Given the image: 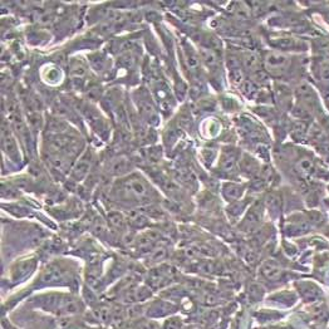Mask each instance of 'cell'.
Returning a JSON list of instances; mask_svg holds the SVG:
<instances>
[{
    "instance_id": "ba28073f",
    "label": "cell",
    "mask_w": 329,
    "mask_h": 329,
    "mask_svg": "<svg viewBox=\"0 0 329 329\" xmlns=\"http://www.w3.org/2000/svg\"><path fill=\"white\" fill-rule=\"evenodd\" d=\"M239 167H240L241 172H244L247 176H255L260 171V164H259L258 160L249 156L247 153L241 156L240 161H239Z\"/></svg>"
},
{
    "instance_id": "4fadbf2b",
    "label": "cell",
    "mask_w": 329,
    "mask_h": 329,
    "mask_svg": "<svg viewBox=\"0 0 329 329\" xmlns=\"http://www.w3.org/2000/svg\"><path fill=\"white\" fill-rule=\"evenodd\" d=\"M69 72H71V77L73 78V81H81L87 74V64L84 60L80 59V58H73L69 64Z\"/></svg>"
},
{
    "instance_id": "603a6c76",
    "label": "cell",
    "mask_w": 329,
    "mask_h": 329,
    "mask_svg": "<svg viewBox=\"0 0 329 329\" xmlns=\"http://www.w3.org/2000/svg\"><path fill=\"white\" fill-rule=\"evenodd\" d=\"M130 168V162H127L126 159H117L114 160L111 166V171L116 175H122L126 173V170Z\"/></svg>"
},
{
    "instance_id": "ffe728a7",
    "label": "cell",
    "mask_w": 329,
    "mask_h": 329,
    "mask_svg": "<svg viewBox=\"0 0 329 329\" xmlns=\"http://www.w3.org/2000/svg\"><path fill=\"white\" fill-rule=\"evenodd\" d=\"M247 205V201H241V200L231 202V205L227 207V215H229L230 218H234V219L239 218L241 214L244 213Z\"/></svg>"
},
{
    "instance_id": "6da1fadb",
    "label": "cell",
    "mask_w": 329,
    "mask_h": 329,
    "mask_svg": "<svg viewBox=\"0 0 329 329\" xmlns=\"http://www.w3.org/2000/svg\"><path fill=\"white\" fill-rule=\"evenodd\" d=\"M114 191L119 199L136 204H147L155 196V191L138 175H130L126 179L119 180Z\"/></svg>"
},
{
    "instance_id": "7a4b0ae2",
    "label": "cell",
    "mask_w": 329,
    "mask_h": 329,
    "mask_svg": "<svg viewBox=\"0 0 329 329\" xmlns=\"http://www.w3.org/2000/svg\"><path fill=\"white\" fill-rule=\"evenodd\" d=\"M290 64L289 55L279 51H270L265 53L264 67L265 72L272 76L280 77L288 71Z\"/></svg>"
},
{
    "instance_id": "277c9868",
    "label": "cell",
    "mask_w": 329,
    "mask_h": 329,
    "mask_svg": "<svg viewBox=\"0 0 329 329\" xmlns=\"http://www.w3.org/2000/svg\"><path fill=\"white\" fill-rule=\"evenodd\" d=\"M260 220H261V207L259 206V205H254V206L247 211V216H245V219L243 220V222H241L240 227L244 230V231H247V233H249V231H254V230L259 226V224H260Z\"/></svg>"
},
{
    "instance_id": "484cf974",
    "label": "cell",
    "mask_w": 329,
    "mask_h": 329,
    "mask_svg": "<svg viewBox=\"0 0 329 329\" xmlns=\"http://www.w3.org/2000/svg\"><path fill=\"white\" fill-rule=\"evenodd\" d=\"M319 74L323 82H329V64H322L319 67Z\"/></svg>"
},
{
    "instance_id": "7402d4cb",
    "label": "cell",
    "mask_w": 329,
    "mask_h": 329,
    "mask_svg": "<svg viewBox=\"0 0 329 329\" xmlns=\"http://www.w3.org/2000/svg\"><path fill=\"white\" fill-rule=\"evenodd\" d=\"M267 205H268V209H269L270 215L272 216L279 215V211H280V199H279L278 196L272 193V195L268 197Z\"/></svg>"
},
{
    "instance_id": "d6986e66",
    "label": "cell",
    "mask_w": 329,
    "mask_h": 329,
    "mask_svg": "<svg viewBox=\"0 0 329 329\" xmlns=\"http://www.w3.org/2000/svg\"><path fill=\"white\" fill-rule=\"evenodd\" d=\"M308 135V126L305 121H297L292 127V136L297 141H303Z\"/></svg>"
},
{
    "instance_id": "9c48e42d",
    "label": "cell",
    "mask_w": 329,
    "mask_h": 329,
    "mask_svg": "<svg viewBox=\"0 0 329 329\" xmlns=\"http://www.w3.org/2000/svg\"><path fill=\"white\" fill-rule=\"evenodd\" d=\"M243 193H244V186L243 185L235 184V182H225L222 185V195L227 201H238L241 199Z\"/></svg>"
},
{
    "instance_id": "9a60e30c",
    "label": "cell",
    "mask_w": 329,
    "mask_h": 329,
    "mask_svg": "<svg viewBox=\"0 0 329 329\" xmlns=\"http://www.w3.org/2000/svg\"><path fill=\"white\" fill-rule=\"evenodd\" d=\"M272 44L275 47L276 49H280V51H294V49L301 48V42L294 38H288V37H281L276 38V39L272 40Z\"/></svg>"
},
{
    "instance_id": "8fae6325",
    "label": "cell",
    "mask_w": 329,
    "mask_h": 329,
    "mask_svg": "<svg viewBox=\"0 0 329 329\" xmlns=\"http://www.w3.org/2000/svg\"><path fill=\"white\" fill-rule=\"evenodd\" d=\"M1 143H3L4 152L8 153L9 157H14L18 155V146L14 137L12 136V132L9 128L3 127V137H1Z\"/></svg>"
},
{
    "instance_id": "2e32d148",
    "label": "cell",
    "mask_w": 329,
    "mask_h": 329,
    "mask_svg": "<svg viewBox=\"0 0 329 329\" xmlns=\"http://www.w3.org/2000/svg\"><path fill=\"white\" fill-rule=\"evenodd\" d=\"M171 276V272L170 268H160L157 270H153L151 272L150 275V280L152 285L155 287H161L162 284L166 283V280H168Z\"/></svg>"
},
{
    "instance_id": "e0dca14e",
    "label": "cell",
    "mask_w": 329,
    "mask_h": 329,
    "mask_svg": "<svg viewBox=\"0 0 329 329\" xmlns=\"http://www.w3.org/2000/svg\"><path fill=\"white\" fill-rule=\"evenodd\" d=\"M240 91L241 93L244 94L245 98L250 101L256 100L259 96L258 85H256V83L253 80H244V82L241 83L240 85Z\"/></svg>"
},
{
    "instance_id": "3957f363",
    "label": "cell",
    "mask_w": 329,
    "mask_h": 329,
    "mask_svg": "<svg viewBox=\"0 0 329 329\" xmlns=\"http://www.w3.org/2000/svg\"><path fill=\"white\" fill-rule=\"evenodd\" d=\"M240 152L234 147H224L221 150V153L219 156V168L222 172L231 173L238 167L239 161H240Z\"/></svg>"
},
{
    "instance_id": "cb8c5ba5",
    "label": "cell",
    "mask_w": 329,
    "mask_h": 329,
    "mask_svg": "<svg viewBox=\"0 0 329 329\" xmlns=\"http://www.w3.org/2000/svg\"><path fill=\"white\" fill-rule=\"evenodd\" d=\"M305 289L302 290V294L308 302H313L318 297V289L315 287H312V289H309L310 284H305Z\"/></svg>"
},
{
    "instance_id": "5bb4252c",
    "label": "cell",
    "mask_w": 329,
    "mask_h": 329,
    "mask_svg": "<svg viewBox=\"0 0 329 329\" xmlns=\"http://www.w3.org/2000/svg\"><path fill=\"white\" fill-rule=\"evenodd\" d=\"M200 59L202 60L207 68L215 69L219 65V57L218 54L214 52V49L207 48V47H202L200 48Z\"/></svg>"
},
{
    "instance_id": "5b68a950",
    "label": "cell",
    "mask_w": 329,
    "mask_h": 329,
    "mask_svg": "<svg viewBox=\"0 0 329 329\" xmlns=\"http://www.w3.org/2000/svg\"><path fill=\"white\" fill-rule=\"evenodd\" d=\"M138 106V110L141 112V114L145 117L147 121H150L151 123H157L159 121V113H157L156 108L153 106L152 101H150V98H147V96H139V100L137 102Z\"/></svg>"
},
{
    "instance_id": "8992f818",
    "label": "cell",
    "mask_w": 329,
    "mask_h": 329,
    "mask_svg": "<svg viewBox=\"0 0 329 329\" xmlns=\"http://www.w3.org/2000/svg\"><path fill=\"white\" fill-rule=\"evenodd\" d=\"M91 156L89 153L85 152L84 155L81 156V159L77 161V164H74V167L72 168V177H73L76 181H82L89 172V168H91Z\"/></svg>"
},
{
    "instance_id": "d4e9b609",
    "label": "cell",
    "mask_w": 329,
    "mask_h": 329,
    "mask_svg": "<svg viewBox=\"0 0 329 329\" xmlns=\"http://www.w3.org/2000/svg\"><path fill=\"white\" fill-rule=\"evenodd\" d=\"M135 329H159L156 323L151 321H141L135 326Z\"/></svg>"
},
{
    "instance_id": "ac0fdd59",
    "label": "cell",
    "mask_w": 329,
    "mask_h": 329,
    "mask_svg": "<svg viewBox=\"0 0 329 329\" xmlns=\"http://www.w3.org/2000/svg\"><path fill=\"white\" fill-rule=\"evenodd\" d=\"M107 220L108 224L111 225V227H113V229L116 230L125 229L126 219L125 216H123L121 213H118V211H112V213L108 214Z\"/></svg>"
},
{
    "instance_id": "44dd1931",
    "label": "cell",
    "mask_w": 329,
    "mask_h": 329,
    "mask_svg": "<svg viewBox=\"0 0 329 329\" xmlns=\"http://www.w3.org/2000/svg\"><path fill=\"white\" fill-rule=\"evenodd\" d=\"M297 168L301 173L303 175H309L313 170H314V162H313L312 159L309 157H303L298 161L297 164Z\"/></svg>"
},
{
    "instance_id": "52a82bcc",
    "label": "cell",
    "mask_w": 329,
    "mask_h": 329,
    "mask_svg": "<svg viewBox=\"0 0 329 329\" xmlns=\"http://www.w3.org/2000/svg\"><path fill=\"white\" fill-rule=\"evenodd\" d=\"M241 67L250 74L255 73L260 68V58L258 54L253 51H247L243 55H241Z\"/></svg>"
},
{
    "instance_id": "30bf717a",
    "label": "cell",
    "mask_w": 329,
    "mask_h": 329,
    "mask_svg": "<svg viewBox=\"0 0 329 329\" xmlns=\"http://www.w3.org/2000/svg\"><path fill=\"white\" fill-rule=\"evenodd\" d=\"M82 110L83 112H84L85 117H87V121H89L92 127L96 128V131L101 130L102 132H105L106 131L105 121H103L102 117L100 116V113L97 111H94V108H92L91 106H84Z\"/></svg>"
},
{
    "instance_id": "7c38bea8",
    "label": "cell",
    "mask_w": 329,
    "mask_h": 329,
    "mask_svg": "<svg viewBox=\"0 0 329 329\" xmlns=\"http://www.w3.org/2000/svg\"><path fill=\"white\" fill-rule=\"evenodd\" d=\"M281 273H283V270L279 267L278 263H275L274 260L265 261L261 267V274L269 280H278L281 276Z\"/></svg>"
}]
</instances>
